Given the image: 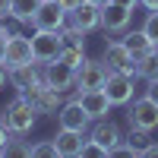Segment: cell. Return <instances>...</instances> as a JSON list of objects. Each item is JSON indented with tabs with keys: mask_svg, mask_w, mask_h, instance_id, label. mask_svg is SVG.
Instances as JSON below:
<instances>
[{
	"mask_svg": "<svg viewBox=\"0 0 158 158\" xmlns=\"http://www.w3.org/2000/svg\"><path fill=\"white\" fill-rule=\"evenodd\" d=\"M22 63H35V54H32V38H25L19 32L10 35L6 41V67H22Z\"/></svg>",
	"mask_w": 158,
	"mask_h": 158,
	"instance_id": "cell-14",
	"label": "cell"
},
{
	"mask_svg": "<svg viewBox=\"0 0 158 158\" xmlns=\"http://www.w3.org/2000/svg\"><path fill=\"white\" fill-rule=\"evenodd\" d=\"M29 155H32V158H51V155H57V149H54V139H48V142H35Z\"/></svg>",
	"mask_w": 158,
	"mask_h": 158,
	"instance_id": "cell-26",
	"label": "cell"
},
{
	"mask_svg": "<svg viewBox=\"0 0 158 158\" xmlns=\"http://www.w3.org/2000/svg\"><path fill=\"white\" fill-rule=\"evenodd\" d=\"M3 123L13 130L16 136H25V133H32V127H35V120H38V108L25 98V95H16L6 108H3Z\"/></svg>",
	"mask_w": 158,
	"mask_h": 158,
	"instance_id": "cell-1",
	"label": "cell"
},
{
	"mask_svg": "<svg viewBox=\"0 0 158 158\" xmlns=\"http://www.w3.org/2000/svg\"><path fill=\"white\" fill-rule=\"evenodd\" d=\"M146 95L158 104V79H149V89H146Z\"/></svg>",
	"mask_w": 158,
	"mask_h": 158,
	"instance_id": "cell-29",
	"label": "cell"
},
{
	"mask_svg": "<svg viewBox=\"0 0 158 158\" xmlns=\"http://www.w3.org/2000/svg\"><path fill=\"white\" fill-rule=\"evenodd\" d=\"M133 85H136V76L108 70V79H104V95L111 98V104H130V101H133V92H136Z\"/></svg>",
	"mask_w": 158,
	"mask_h": 158,
	"instance_id": "cell-3",
	"label": "cell"
},
{
	"mask_svg": "<svg viewBox=\"0 0 158 158\" xmlns=\"http://www.w3.org/2000/svg\"><path fill=\"white\" fill-rule=\"evenodd\" d=\"M89 136L95 139L98 146H104V149H108V155H111V152L123 142L120 127H117L114 120H108V117H104V120H95V127H92V133H89Z\"/></svg>",
	"mask_w": 158,
	"mask_h": 158,
	"instance_id": "cell-15",
	"label": "cell"
},
{
	"mask_svg": "<svg viewBox=\"0 0 158 158\" xmlns=\"http://www.w3.org/2000/svg\"><path fill=\"white\" fill-rule=\"evenodd\" d=\"M136 79H158V48L146 51L142 57H136Z\"/></svg>",
	"mask_w": 158,
	"mask_h": 158,
	"instance_id": "cell-19",
	"label": "cell"
},
{
	"mask_svg": "<svg viewBox=\"0 0 158 158\" xmlns=\"http://www.w3.org/2000/svg\"><path fill=\"white\" fill-rule=\"evenodd\" d=\"M67 25H73V29H79L82 35H89V32H95V29H101V6H95V3H79L73 13H67Z\"/></svg>",
	"mask_w": 158,
	"mask_h": 158,
	"instance_id": "cell-12",
	"label": "cell"
},
{
	"mask_svg": "<svg viewBox=\"0 0 158 158\" xmlns=\"http://www.w3.org/2000/svg\"><path fill=\"white\" fill-rule=\"evenodd\" d=\"M57 3H60L63 10H67V13H73V10H76L79 3H85V0H57Z\"/></svg>",
	"mask_w": 158,
	"mask_h": 158,
	"instance_id": "cell-31",
	"label": "cell"
},
{
	"mask_svg": "<svg viewBox=\"0 0 158 158\" xmlns=\"http://www.w3.org/2000/svg\"><path fill=\"white\" fill-rule=\"evenodd\" d=\"M142 29H146V35L152 38V44L158 48V10H152L149 16H146V22H142Z\"/></svg>",
	"mask_w": 158,
	"mask_h": 158,
	"instance_id": "cell-25",
	"label": "cell"
},
{
	"mask_svg": "<svg viewBox=\"0 0 158 158\" xmlns=\"http://www.w3.org/2000/svg\"><path fill=\"white\" fill-rule=\"evenodd\" d=\"M13 136H16V133H13V130H10V127L3 123V117H0V152H3V149H6V142H10Z\"/></svg>",
	"mask_w": 158,
	"mask_h": 158,
	"instance_id": "cell-27",
	"label": "cell"
},
{
	"mask_svg": "<svg viewBox=\"0 0 158 158\" xmlns=\"http://www.w3.org/2000/svg\"><path fill=\"white\" fill-rule=\"evenodd\" d=\"M38 3H41V0H13V3H10V19H16V22H32Z\"/></svg>",
	"mask_w": 158,
	"mask_h": 158,
	"instance_id": "cell-20",
	"label": "cell"
},
{
	"mask_svg": "<svg viewBox=\"0 0 158 158\" xmlns=\"http://www.w3.org/2000/svg\"><path fill=\"white\" fill-rule=\"evenodd\" d=\"M82 142H85V133H79V130H60V127H57L54 149H57L60 158H76V155H82Z\"/></svg>",
	"mask_w": 158,
	"mask_h": 158,
	"instance_id": "cell-16",
	"label": "cell"
},
{
	"mask_svg": "<svg viewBox=\"0 0 158 158\" xmlns=\"http://www.w3.org/2000/svg\"><path fill=\"white\" fill-rule=\"evenodd\" d=\"M114 3H120V6H130V10H133V6H139V0H114Z\"/></svg>",
	"mask_w": 158,
	"mask_h": 158,
	"instance_id": "cell-35",
	"label": "cell"
},
{
	"mask_svg": "<svg viewBox=\"0 0 158 158\" xmlns=\"http://www.w3.org/2000/svg\"><path fill=\"white\" fill-rule=\"evenodd\" d=\"M67 25V10L57 0H41L32 16V29H48V32H60Z\"/></svg>",
	"mask_w": 158,
	"mask_h": 158,
	"instance_id": "cell-6",
	"label": "cell"
},
{
	"mask_svg": "<svg viewBox=\"0 0 158 158\" xmlns=\"http://www.w3.org/2000/svg\"><path fill=\"white\" fill-rule=\"evenodd\" d=\"M6 82H10V67H6V60H0V89Z\"/></svg>",
	"mask_w": 158,
	"mask_h": 158,
	"instance_id": "cell-30",
	"label": "cell"
},
{
	"mask_svg": "<svg viewBox=\"0 0 158 158\" xmlns=\"http://www.w3.org/2000/svg\"><path fill=\"white\" fill-rule=\"evenodd\" d=\"M104 67L108 70H117V73H130V76H136V57L130 54V48L123 41H108L104 44Z\"/></svg>",
	"mask_w": 158,
	"mask_h": 158,
	"instance_id": "cell-7",
	"label": "cell"
},
{
	"mask_svg": "<svg viewBox=\"0 0 158 158\" xmlns=\"http://www.w3.org/2000/svg\"><path fill=\"white\" fill-rule=\"evenodd\" d=\"M108 79V67L104 60H82V67L76 70V92H92V89H104Z\"/></svg>",
	"mask_w": 158,
	"mask_h": 158,
	"instance_id": "cell-8",
	"label": "cell"
},
{
	"mask_svg": "<svg viewBox=\"0 0 158 158\" xmlns=\"http://www.w3.org/2000/svg\"><path fill=\"white\" fill-rule=\"evenodd\" d=\"M57 60H63L67 67L79 70V67H82V60H85V48H67V44H63L60 54H57Z\"/></svg>",
	"mask_w": 158,
	"mask_h": 158,
	"instance_id": "cell-22",
	"label": "cell"
},
{
	"mask_svg": "<svg viewBox=\"0 0 158 158\" xmlns=\"http://www.w3.org/2000/svg\"><path fill=\"white\" fill-rule=\"evenodd\" d=\"M89 3H95V6H104V3H108V0H89Z\"/></svg>",
	"mask_w": 158,
	"mask_h": 158,
	"instance_id": "cell-36",
	"label": "cell"
},
{
	"mask_svg": "<svg viewBox=\"0 0 158 158\" xmlns=\"http://www.w3.org/2000/svg\"><path fill=\"white\" fill-rule=\"evenodd\" d=\"M10 3H13V0H0V19L10 16Z\"/></svg>",
	"mask_w": 158,
	"mask_h": 158,
	"instance_id": "cell-33",
	"label": "cell"
},
{
	"mask_svg": "<svg viewBox=\"0 0 158 158\" xmlns=\"http://www.w3.org/2000/svg\"><path fill=\"white\" fill-rule=\"evenodd\" d=\"M29 152H32V146H29V142H22L19 136H13V139L6 142V149L0 152V155H3V158H19V155H29Z\"/></svg>",
	"mask_w": 158,
	"mask_h": 158,
	"instance_id": "cell-23",
	"label": "cell"
},
{
	"mask_svg": "<svg viewBox=\"0 0 158 158\" xmlns=\"http://www.w3.org/2000/svg\"><path fill=\"white\" fill-rule=\"evenodd\" d=\"M127 120H130V127L158 130V104H155L149 95H142V98H136V101H130V104H127Z\"/></svg>",
	"mask_w": 158,
	"mask_h": 158,
	"instance_id": "cell-5",
	"label": "cell"
},
{
	"mask_svg": "<svg viewBox=\"0 0 158 158\" xmlns=\"http://www.w3.org/2000/svg\"><path fill=\"white\" fill-rule=\"evenodd\" d=\"M89 123L92 120H89V114H85L79 98H70L67 104H60V111H57V127L60 130H79V133H85Z\"/></svg>",
	"mask_w": 158,
	"mask_h": 158,
	"instance_id": "cell-11",
	"label": "cell"
},
{
	"mask_svg": "<svg viewBox=\"0 0 158 158\" xmlns=\"http://www.w3.org/2000/svg\"><path fill=\"white\" fill-rule=\"evenodd\" d=\"M60 48H63L60 32L35 29V35H32V54H35V63H51V60H57Z\"/></svg>",
	"mask_w": 158,
	"mask_h": 158,
	"instance_id": "cell-4",
	"label": "cell"
},
{
	"mask_svg": "<svg viewBox=\"0 0 158 158\" xmlns=\"http://www.w3.org/2000/svg\"><path fill=\"white\" fill-rule=\"evenodd\" d=\"M44 82L51 85V89H57V92H73L76 89V70L73 67H67L63 60H51V63H44Z\"/></svg>",
	"mask_w": 158,
	"mask_h": 158,
	"instance_id": "cell-10",
	"label": "cell"
},
{
	"mask_svg": "<svg viewBox=\"0 0 158 158\" xmlns=\"http://www.w3.org/2000/svg\"><path fill=\"white\" fill-rule=\"evenodd\" d=\"M139 6H146V10L152 13V10H158V0H139Z\"/></svg>",
	"mask_w": 158,
	"mask_h": 158,
	"instance_id": "cell-34",
	"label": "cell"
},
{
	"mask_svg": "<svg viewBox=\"0 0 158 158\" xmlns=\"http://www.w3.org/2000/svg\"><path fill=\"white\" fill-rule=\"evenodd\" d=\"M130 22H133V10H130V6H120V3H114V0H108V3L101 6V29L108 35L127 32Z\"/></svg>",
	"mask_w": 158,
	"mask_h": 158,
	"instance_id": "cell-9",
	"label": "cell"
},
{
	"mask_svg": "<svg viewBox=\"0 0 158 158\" xmlns=\"http://www.w3.org/2000/svg\"><path fill=\"white\" fill-rule=\"evenodd\" d=\"M123 139H127V146L133 149L136 155H142V152H146V146L152 142V130H142V127H130V133H127Z\"/></svg>",
	"mask_w": 158,
	"mask_h": 158,
	"instance_id": "cell-21",
	"label": "cell"
},
{
	"mask_svg": "<svg viewBox=\"0 0 158 158\" xmlns=\"http://www.w3.org/2000/svg\"><path fill=\"white\" fill-rule=\"evenodd\" d=\"M142 155H149V158H158V142H149V146H146V152H142Z\"/></svg>",
	"mask_w": 158,
	"mask_h": 158,
	"instance_id": "cell-32",
	"label": "cell"
},
{
	"mask_svg": "<svg viewBox=\"0 0 158 158\" xmlns=\"http://www.w3.org/2000/svg\"><path fill=\"white\" fill-rule=\"evenodd\" d=\"M82 158H108V149L98 146L92 136H85V142H82Z\"/></svg>",
	"mask_w": 158,
	"mask_h": 158,
	"instance_id": "cell-24",
	"label": "cell"
},
{
	"mask_svg": "<svg viewBox=\"0 0 158 158\" xmlns=\"http://www.w3.org/2000/svg\"><path fill=\"white\" fill-rule=\"evenodd\" d=\"M120 41L130 48V54H133V57H142L146 51H152V48H155V44H152V38L146 35V29H133V32H123V38H120Z\"/></svg>",
	"mask_w": 158,
	"mask_h": 158,
	"instance_id": "cell-18",
	"label": "cell"
},
{
	"mask_svg": "<svg viewBox=\"0 0 158 158\" xmlns=\"http://www.w3.org/2000/svg\"><path fill=\"white\" fill-rule=\"evenodd\" d=\"M38 79H44V73L38 70V63H22V67H10V85L16 92H25L29 85H35Z\"/></svg>",
	"mask_w": 158,
	"mask_h": 158,
	"instance_id": "cell-17",
	"label": "cell"
},
{
	"mask_svg": "<svg viewBox=\"0 0 158 158\" xmlns=\"http://www.w3.org/2000/svg\"><path fill=\"white\" fill-rule=\"evenodd\" d=\"M19 95L29 98L35 108H38V114H57V111H60V104H63V92L51 89L44 79H38L35 85H29L25 92H19Z\"/></svg>",
	"mask_w": 158,
	"mask_h": 158,
	"instance_id": "cell-2",
	"label": "cell"
},
{
	"mask_svg": "<svg viewBox=\"0 0 158 158\" xmlns=\"http://www.w3.org/2000/svg\"><path fill=\"white\" fill-rule=\"evenodd\" d=\"M10 29H6V25H0V60H6V41H10Z\"/></svg>",
	"mask_w": 158,
	"mask_h": 158,
	"instance_id": "cell-28",
	"label": "cell"
},
{
	"mask_svg": "<svg viewBox=\"0 0 158 158\" xmlns=\"http://www.w3.org/2000/svg\"><path fill=\"white\" fill-rule=\"evenodd\" d=\"M79 101H82V108L89 114V120L95 123V120H104V117L111 114V98L104 95V89H92V92H79Z\"/></svg>",
	"mask_w": 158,
	"mask_h": 158,
	"instance_id": "cell-13",
	"label": "cell"
}]
</instances>
